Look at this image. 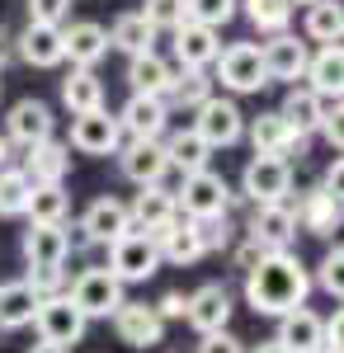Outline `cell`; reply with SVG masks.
<instances>
[{
  "mask_svg": "<svg viewBox=\"0 0 344 353\" xmlns=\"http://www.w3.org/2000/svg\"><path fill=\"white\" fill-rule=\"evenodd\" d=\"M307 292H312V273L292 250L269 254L260 269L245 273V301L255 316H288L297 306H307Z\"/></svg>",
  "mask_w": 344,
  "mask_h": 353,
  "instance_id": "obj_1",
  "label": "cell"
},
{
  "mask_svg": "<svg viewBox=\"0 0 344 353\" xmlns=\"http://www.w3.org/2000/svg\"><path fill=\"white\" fill-rule=\"evenodd\" d=\"M231 198L236 193L217 170H198V174H184V184L175 193V208L184 221H212V217H227Z\"/></svg>",
  "mask_w": 344,
  "mask_h": 353,
  "instance_id": "obj_2",
  "label": "cell"
},
{
  "mask_svg": "<svg viewBox=\"0 0 344 353\" xmlns=\"http://www.w3.org/2000/svg\"><path fill=\"white\" fill-rule=\"evenodd\" d=\"M66 297L85 321H113V311L123 306V283L108 269H80L71 283H66Z\"/></svg>",
  "mask_w": 344,
  "mask_h": 353,
  "instance_id": "obj_3",
  "label": "cell"
},
{
  "mask_svg": "<svg viewBox=\"0 0 344 353\" xmlns=\"http://www.w3.org/2000/svg\"><path fill=\"white\" fill-rule=\"evenodd\" d=\"M212 85L222 81V90H231V94H260L269 85L265 76V61H260V43H227L217 61H212Z\"/></svg>",
  "mask_w": 344,
  "mask_h": 353,
  "instance_id": "obj_4",
  "label": "cell"
},
{
  "mask_svg": "<svg viewBox=\"0 0 344 353\" xmlns=\"http://www.w3.org/2000/svg\"><path fill=\"white\" fill-rule=\"evenodd\" d=\"M160 269V250L151 236H142V231H128V236H118V241L108 245V273L128 288V283H146L151 273Z\"/></svg>",
  "mask_w": 344,
  "mask_h": 353,
  "instance_id": "obj_5",
  "label": "cell"
},
{
  "mask_svg": "<svg viewBox=\"0 0 344 353\" xmlns=\"http://www.w3.org/2000/svg\"><path fill=\"white\" fill-rule=\"evenodd\" d=\"M240 193L265 208V203H288L292 193V161H278V156H250L245 174H240Z\"/></svg>",
  "mask_w": 344,
  "mask_h": 353,
  "instance_id": "obj_6",
  "label": "cell"
},
{
  "mask_svg": "<svg viewBox=\"0 0 344 353\" xmlns=\"http://www.w3.org/2000/svg\"><path fill=\"white\" fill-rule=\"evenodd\" d=\"M193 132L208 141V151H217V146H236L240 137H245V113L236 109V99L212 94L208 104L193 109Z\"/></svg>",
  "mask_w": 344,
  "mask_h": 353,
  "instance_id": "obj_7",
  "label": "cell"
},
{
  "mask_svg": "<svg viewBox=\"0 0 344 353\" xmlns=\"http://www.w3.org/2000/svg\"><path fill=\"white\" fill-rule=\"evenodd\" d=\"M33 325H38V339L43 344H57V349H66V344H80V334H85V316H80L71 297L61 292V297H48L38 301V311H33Z\"/></svg>",
  "mask_w": 344,
  "mask_h": 353,
  "instance_id": "obj_8",
  "label": "cell"
},
{
  "mask_svg": "<svg viewBox=\"0 0 344 353\" xmlns=\"http://www.w3.org/2000/svg\"><path fill=\"white\" fill-rule=\"evenodd\" d=\"M260 61H265V76H269V81L297 85L302 76H307L312 48H307V38H297V33H274L269 43H260Z\"/></svg>",
  "mask_w": 344,
  "mask_h": 353,
  "instance_id": "obj_9",
  "label": "cell"
},
{
  "mask_svg": "<svg viewBox=\"0 0 344 353\" xmlns=\"http://www.w3.org/2000/svg\"><path fill=\"white\" fill-rule=\"evenodd\" d=\"M80 156H113L123 146V128H118V113L108 109H95V113H80L71 118V141Z\"/></svg>",
  "mask_w": 344,
  "mask_h": 353,
  "instance_id": "obj_10",
  "label": "cell"
},
{
  "mask_svg": "<svg viewBox=\"0 0 344 353\" xmlns=\"http://www.w3.org/2000/svg\"><path fill=\"white\" fill-rule=\"evenodd\" d=\"M108 52V33L95 19L61 24V61H71V71H95Z\"/></svg>",
  "mask_w": 344,
  "mask_h": 353,
  "instance_id": "obj_11",
  "label": "cell"
},
{
  "mask_svg": "<svg viewBox=\"0 0 344 353\" xmlns=\"http://www.w3.org/2000/svg\"><path fill=\"white\" fill-rule=\"evenodd\" d=\"M297 236V221H292V208L288 203H265V208H255L250 221H245V241L265 245L269 254H283Z\"/></svg>",
  "mask_w": 344,
  "mask_h": 353,
  "instance_id": "obj_12",
  "label": "cell"
},
{
  "mask_svg": "<svg viewBox=\"0 0 344 353\" xmlns=\"http://www.w3.org/2000/svg\"><path fill=\"white\" fill-rule=\"evenodd\" d=\"M113 334H118V344H128V349H156L160 339H165V325H160V316L146 301H123V306L113 311Z\"/></svg>",
  "mask_w": 344,
  "mask_h": 353,
  "instance_id": "obj_13",
  "label": "cell"
},
{
  "mask_svg": "<svg viewBox=\"0 0 344 353\" xmlns=\"http://www.w3.org/2000/svg\"><path fill=\"white\" fill-rule=\"evenodd\" d=\"M250 146H255V156H278V161H288V156H302L307 151V137H297L278 118V109L260 113V118H250Z\"/></svg>",
  "mask_w": 344,
  "mask_h": 353,
  "instance_id": "obj_14",
  "label": "cell"
},
{
  "mask_svg": "<svg viewBox=\"0 0 344 353\" xmlns=\"http://www.w3.org/2000/svg\"><path fill=\"white\" fill-rule=\"evenodd\" d=\"M19 174H24L33 189H43V184H61V179L71 174V146H66V141H57V137H52V141L28 146Z\"/></svg>",
  "mask_w": 344,
  "mask_h": 353,
  "instance_id": "obj_15",
  "label": "cell"
},
{
  "mask_svg": "<svg viewBox=\"0 0 344 353\" xmlns=\"http://www.w3.org/2000/svg\"><path fill=\"white\" fill-rule=\"evenodd\" d=\"M184 321L198 330V334H217V330H227V321H231V292H227L222 283H203L198 292H189Z\"/></svg>",
  "mask_w": 344,
  "mask_h": 353,
  "instance_id": "obj_16",
  "label": "cell"
},
{
  "mask_svg": "<svg viewBox=\"0 0 344 353\" xmlns=\"http://www.w3.org/2000/svg\"><path fill=\"white\" fill-rule=\"evenodd\" d=\"M118 128H123V137H133V141H160L165 128H170V109H165V99L133 94L123 104V113H118Z\"/></svg>",
  "mask_w": 344,
  "mask_h": 353,
  "instance_id": "obj_17",
  "label": "cell"
},
{
  "mask_svg": "<svg viewBox=\"0 0 344 353\" xmlns=\"http://www.w3.org/2000/svg\"><path fill=\"white\" fill-rule=\"evenodd\" d=\"M5 141H19L24 151L38 141H52V109L43 99H19L5 118Z\"/></svg>",
  "mask_w": 344,
  "mask_h": 353,
  "instance_id": "obj_18",
  "label": "cell"
},
{
  "mask_svg": "<svg viewBox=\"0 0 344 353\" xmlns=\"http://www.w3.org/2000/svg\"><path fill=\"white\" fill-rule=\"evenodd\" d=\"M118 151H123L118 165H123V174L133 179L137 189H151V184H160L170 174V161H165V146L160 141H128Z\"/></svg>",
  "mask_w": 344,
  "mask_h": 353,
  "instance_id": "obj_19",
  "label": "cell"
},
{
  "mask_svg": "<svg viewBox=\"0 0 344 353\" xmlns=\"http://www.w3.org/2000/svg\"><path fill=\"white\" fill-rule=\"evenodd\" d=\"M80 226L90 231V241H95V245H113L118 236H128V231H133V221H128V203H123V198H113V193H104V198H95V203L85 208Z\"/></svg>",
  "mask_w": 344,
  "mask_h": 353,
  "instance_id": "obj_20",
  "label": "cell"
},
{
  "mask_svg": "<svg viewBox=\"0 0 344 353\" xmlns=\"http://www.w3.org/2000/svg\"><path fill=\"white\" fill-rule=\"evenodd\" d=\"M222 52V43H217V33L203 24H180L175 28V61H180V71H208L212 61Z\"/></svg>",
  "mask_w": 344,
  "mask_h": 353,
  "instance_id": "obj_21",
  "label": "cell"
},
{
  "mask_svg": "<svg viewBox=\"0 0 344 353\" xmlns=\"http://www.w3.org/2000/svg\"><path fill=\"white\" fill-rule=\"evenodd\" d=\"M180 217V208H175V193L165 189V184H151V189H137V198L128 203V221H133V231L142 236H151L156 226Z\"/></svg>",
  "mask_w": 344,
  "mask_h": 353,
  "instance_id": "obj_22",
  "label": "cell"
},
{
  "mask_svg": "<svg viewBox=\"0 0 344 353\" xmlns=\"http://www.w3.org/2000/svg\"><path fill=\"white\" fill-rule=\"evenodd\" d=\"M151 241H156V250H160V264H180V269H184V264H193V259H203L198 231H193V221H184V217L156 226Z\"/></svg>",
  "mask_w": 344,
  "mask_h": 353,
  "instance_id": "obj_23",
  "label": "cell"
},
{
  "mask_svg": "<svg viewBox=\"0 0 344 353\" xmlns=\"http://www.w3.org/2000/svg\"><path fill=\"white\" fill-rule=\"evenodd\" d=\"M292 221L312 236H335L340 231V198H330L325 189H307L302 203L292 208Z\"/></svg>",
  "mask_w": 344,
  "mask_h": 353,
  "instance_id": "obj_24",
  "label": "cell"
},
{
  "mask_svg": "<svg viewBox=\"0 0 344 353\" xmlns=\"http://www.w3.org/2000/svg\"><path fill=\"white\" fill-rule=\"evenodd\" d=\"M175 76L180 71L160 52H142L128 61V85H133V94H146V99H165V90L175 85Z\"/></svg>",
  "mask_w": 344,
  "mask_h": 353,
  "instance_id": "obj_25",
  "label": "cell"
},
{
  "mask_svg": "<svg viewBox=\"0 0 344 353\" xmlns=\"http://www.w3.org/2000/svg\"><path fill=\"white\" fill-rule=\"evenodd\" d=\"M15 52L24 66H38V71H48V66H61V28H48V24H28L19 38H15Z\"/></svg>",
  "mask_w": 344,
  "mask_h": 353,
  "instance_id": "obj_26",
  "label": "cell"
},
{
  "mask_svg": "<svg viewBox=\"0 0 344 353\" xmlns=\"http://www.w3.org/2000/svg\"><path fill=\"white\" fill-rule=\"evenodd\" d=\"M274 344L288 353H316L321 349V316L316 311H307V306H297L288 316H278V334H274Z\"/></svg>",
  "mask_w": 344,
  "mask_h": 353,
  "instance_id": "obj_27",
  "label": "cell"
},
{
  "mask_svg": "<svg viewBox=\"0 0 344 353\" xmlns=\"http://www.w3.org/2000/svg\"><path fill=\"white\" fill-rule=\"evenodd\" d=\"M165 161H170V170H180V174H198V170H212V151H208V141L193 132V128H184V132H170L165 141Z\"/></svg>",
  "mask_w": 344,
  "mask_h": 353,
  "instance_id": "obj_28",
  "label": "cell"
},
{
  "mask_svg": "<svg viewBox=\"0 0 344 353\" xmlns=\"http://www.w3.org/2000/svg\"><path fill=\"white\" fill-rule=\"evenodd\" d=\"M278 118H283L297 137H312L321 128V94L307 90V85H292L288 94H283V104H278Z\"/></svg>",
  "mask_w": 344,
  "mask_h": 353,
  "instance_id": "obj_29",
  "label": "cell"
},
{
  "mask_svg": "<svg viewBox=\"0 0 344 353\" xmlns=\"http://www.w3.org/2000/svg\"><path fill=\"white\" fill-rule=\"evenodd\" d=\"M104 33H108V48H118V52H128V57L156 52V48H151V43H156V28L142 19V10L118 14V19H113V28H104Z\"/></svg>",
  "mask_w": 344,
  "mask_h": 353,
  "instance_id": "obj_30",
  "label": "cell"
},
{
  "mask_svg": "<svg viewBox=\"0 0 344 353\" xmlns=\"http://www.w3.org/2000/svg\"><path fill=\"white\" fill-rule=\"evenodd\" d=\"M24 259H28V269H61L66 264L61 226H28L24 231Z\"/></svg>",
  "mask_w": 344,
  "mask_h": 353,
  "instance_id": "obj_31",
  "label": "cell"
},
{
  "mask_svg": "<svg viewBox=\"0 0 344 353\" xmlns=\"http://www.w3.org/2000/svg\"><path fill=\"white\" fill-rule=\"evenodd\" d=\"M66 212H71V193H66V184H43V189L28 193V203H24L28 226H61Z\"/></svg>",
  "mask_w": 344,
  "mask_h": 353,
  "instance_id": "obj_32",
  "label": "cell"
},
{
  "mask_svg": "<svg viewBox=\"0 0 344 353\" xmlns=\"http://www.w3.org/2000/svg\"><path fill=\"white\" fill-rule=\"evenodd\" d=\"M302 81H312L307 90H316V94H340V85H344V52H340V43L316 48L312 61H307V76H302Z\"/></svg>",
  "mask_w": 344,
  "mask_h": 353,
  "instance_id": "obj_33",
  "label": "cell"
},
{
  "mask_svg": "<svg viewBox=\"0 0 344 353\" xmlns=\"http://www.w3.org/2000/svg\"><path fill=\"white\" fill-rule=\"evenodd\" d=\"M61 104L71 109V118L104 109V81H99L95 71H71V76L61 81Z\"/></svg>",
  "mask_w": 344,
  "mask_h": 353,
  "instance_id": "obj_34",
  "label": "cell"
},
{
  "mask_svg": "<svg viewBox=\"0 0 344 353\" xmlns=\"http://www.w3.org/2000/svg\"><path fill=\"white\" fill-rule=\"evenodd\" d=\"M33 311H38V297H33V288H28L24 278L0 288V330H24V325H33Z\"/></svg>",
  "mask_w": 344,
  "mask_h": 353,
  "instance_id": "obj_35",
  "label": "cell"
},
{
  "mask_svg": "<svg viewBox=\"0 0 344 353\" xmlns=\"http://www.w3.org/2000/svg\"><path fill=\"white\" fill-rule=\"evenodd\" d=\"M208 99H212V76H208V71H180L175 85L165 90V109L193 113L198 104H208Z\"/></svg>",
  "mask_w": 344,
  "mask_h": 353,
  "instance_id": "obj_36",
  "label": "cell"
},
{
  "mask_svg": "<svg viewBox=\"0 0 344 353\" xmlns=\"http://www.w3.org/2000/svg\"><path fill=\"white\" fill-rule=\"evenodd\" d=\"M307 38L321 43V48H330V43H340L344 38V10L340 0H316V5H307Z\"/></svg>",
  "mask_w": 344,
  "mask_h": 353,
  "instance_id": "obj_37",
  "label": "cell"
},
{
  "mask_svg": "<svg viewBox=\"0 0 344 353\" xmlns=\"http://www.w3.org/2000/svg\"><path fill=\"white\" fill-rule=\"evenodd\" d=\"M245 5V19L260 28V33H288V24H292V5L288 0H240Z\"/></svg>",
  "mask_w": 344,
  "mask_h": 353,
  "instance_id": "obj_38",
  "label": "cell"
},
{
  "mask_svg": "<svg viewBox=\"0 0 344 353\" xmlns=\"http://www.w3.org/2000/svg\"><path fill=\"white\" fill-rule=\"evenodd\" d=\"M28 193H33V184L19 174V165H5L0 170V217H24Z\"/></svg>",
  "mask_w": 344,
  "mask_h": 353,
  "instance_id": "obj_39",
  "label": "cell"
},
{
  "mask_svg": "<svg viewBox=\"0 0 344 353\" xmlns=\"http://www.w3.org/2000/svg\"><path fill=\"white\" fill-rule=\"evenodd\" d=\"M184 5H189V24H203L212 33L222 24H231L240 10V0H184Z\"/></svg>",
  "mask_w": 344,
  "mask_h": 353,
  "instance_id": "obj_40",
  "label": "cell"
},
{
  "mask_svg": "<svg viewBox=\"0 0 344 353\" xmlns=\"http://www.w3.org/2000/svg\"><path fill=\"white\" fill-rule=\"evenodd\" d=\"M142 5H146V10H142V19L156 28V33H160V28H165V33H175V28L189 19V5H184V0H142Z\"/></svg>",
  "mask_w": 344,
  "mask_h": 353,
  "instance_id": "obj_41",
  "label": "cell"
},
{
  "mask_svg": "<svg viewBox=\"0 0 344 353\" xmlns=\"http://www.w3.org/2000/svg\"><path fill=\"white\" fill-rule=\"evenodd\" d=\"M312 283H316L321 292H330L335 301L344 297V250H340V245L325 250V259L316 264V278H312Z\"/></svg>",
  "mask_w": 344,
  "mask_h": 353,
  "instance_id": "obj_42",
  "label": "cell"
},
{
  "mask_svg": "<svg viewBox=\"0 0 344 353\" xmlns=\"http://www.w3.org/2000/svg\"><path fill=\"white\" fill-rule=\"evenodd\" d=\"M24 283L33 288V297H38V301L61 297V292H66V269H28Z\"/></svg>",
  "mask_w": 344,
  "mask_h": 353,
  "instance_id": "obj_43",
  "label": "cell"
},
{
  "mask_svg": "<svg viewBox=\"0 0 344 353\" xmlns=\"http://www.w3.org/2000/svg\"><path fill=\"white\" fill-rule=\"evenodd\" d=\"M24 5H28V24H48V28H61L71 14V0H24Z\"/></svg>",
  "mask_w": 344,
  "mask_h": 353,
  "instance_id": "obj_44",
  "label": "cell"
},
{
  "mask_svg": "<svg viewBox=\"0 0 344 353\" xmlns=\"http://www.w3.org/2000/svg\"><path fill=\"white\" fill-rule=\"evenodd\" d=\"M193 231H198V245H203V254H208V250H227V245H231V221H227V217L193 221Z\"/></svg>",
  "mask_w": 344,
  "mask_h": 353,
  "instance_id": "obj_45",
  "label": "cell"
},
{
  "mask_svg": "<svg viewBox=\"0 0 344 353\" xmlns=\"http://www.w3.org/2000/svg\"><path fill=\"white\" fill-rule=\"evenodd\" d=\"M198 353H245V339H236L231 330H217V334L198 339Z\"/></svg>",
  "mask_w": 344,
  "mask_h": 353,
  "instance_id": "obj_46",
  "label": "cell"
},
{
  "mask_svg": "<svg viewBox=\"0 0 344 353\" xmlns=\"http://www.w3.org/2000/svg\"><path fill=\"white\" fill-rule=\"evenodd\" d=\"M265 259H269V250H265V245H255V241H240V245H236V254H231V264H236L240 273L260 269Z\"/></svg>",
  "mask_w": 344,
  "mask_h": 353,
  "instance_id": "obj_47",
  "label": "cell"
},
{
  "mask_svg": "<svg viewBox=\"0 0 344 353\" xmlns=\"http://www.w3.org/2000/svg\"><path fill=\"white\" fill-rule=\"evenodd\" d=\"M61 241H66V259H71V254H85V250H95V241H90V231H85L80 221H71V226L61 221Z\"/></svg>",
  "mask_w": 344,
  "mask_h": 353,
  "instance_id": "obj_48",
  "label": "cell"
},
{
  "mask_svg": "<svg viewBox=\"0 0 344 353\" xmlns=\"http://www.w3.org/2000/svg\"><path fill=\"white\" fill-rule=\"evenodd\" d=\"M184 306H189L184 292H165V297H160L156 306H151V311H156V316H160V325H165V321H184Z\"/></svg>",
  "mask_w": 344,
  "mask_h": 353,
  "instance_id": "obj_49",
  "label": "cell"
},
{
  "mask_svg": "<svg viewBox=\"0 0 344 353\" xmlns=\"http://www.w3.org/2000/svg\"><path fill=\"white\" fill-rule=\"evenodd\" d=\"M340 174H344V161H340V156H335V161L325 165V179H321L316 189H325V193H330V198H340Z\"/></svg>",
  "mask_w": 344,
  "mask_h": 353,
  "instance_id": "obj_50",
  "label": "cell"
},
{
  "mask_svg": "<svg viewBox=\"0 0 344 353\" xmlns=\"http://www.w3.org/2000/svg\"><path fill=\"white\" fill-rule=\"evenodd\" d=\"M10 52H15V38L0 28V71H5V61H10Z\"/></svg>",
  "mask_w": 344,
  "mask_h": 353,
  "instance_id": "obj_51",
  "label": "cell"
},
{
  "mask_svg": "<svg viewBox=\"0 0 344 353\" xmlns=\"http://www.w3.org/2000/svg\"><path fill=\"white\" fill-rule=\"evenodd\" d=\"M28 353H71V349H57V344H43V339H38V344H33Z\"/></svg>",
  "mask_w": 344,
  "mask_h": 353,
  "instance_id": "obj_52",
  "label": "cell"
},
{
  "mask_svg": "<svg viewBox=\"0 0 344 353\" xmlns=\"http://www.w3.org/2000/svg\"><path fill=\"white\" fill-rule=\"evenodd\" d=\"M245 353H288V349H278V344L269 339V344H255V349H245Z\"/></svg>",
  "mask_w": 344,
  "mask_h": 353,
  "instance_id": "obj_53",
  "label": "cell"
},
{
  "mask_svg": "<svg viewBox=\"0 0 344 353\" xmlns=\"http://www.w3.org/2000/svg\"><path fill=\"white\" fill-rule=\"evenodd\" d=\"M10 165V141H5V132H0V170Z\"/></svg>",
  "mask_w": 344,
  "mask_h": 353,
  "instance_id": "obj_54",
  "label": "cell"
},
{
  "mask_svg": "<svg viewBox=\"0 0 344 353\" xmlns=\"http://www.w3.org/2000/svg\"><path fill=\"white\" fill-rule=\"evenodd\" d=\"M288 5H292V10H297V5H316V0H288Z\"/></svg>",
  "mask_w": 344,
  "mask_h": 353,
  "instance_id": "obj_55",
  "label": "cell"
}]
</instances>
